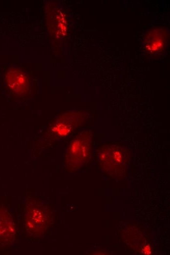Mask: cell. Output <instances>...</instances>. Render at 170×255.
Masks as SVG:
<instances>
[{
    "label": "cell",
    "instance_id": "cell-1",
    "mask_svg": "<svg viewBox=\"0 0 170 255\" xmlns=\"http://www.w3.org/2000/svg\"><path fill=\"white\" fill-rule=\"evenodd\" d=\"M92 149V136L90 130L83 131L73 139L66 151L64 163L71 164V170L82 166L90 158Z\"/></svg>",
    "mask_w": 170,
    "mask_h": 255
},
{
    "label": "cell",
    "instance_id": "cell-2",
    "mask_svg": "<svg viewBox=\"0 0 170 255\" xmlns=\"http://www.w3.org/2000/svg\"><path fill=\"white\" fill-rule=\"evenodd\" d=\"M25 221L27 230L32 233L42 232L47 226L48 222L45 209L41 206L31 205L27 209Z\"/></svg>",
    "mask_w": 170,
    "mask_h": 255
},
{
    "label": "cell",
    "instance_id": "cell-3",
    "mask_svg": "<svg viewBox=\"0 0 170 255\" xmlns=\"http://www.w3.org/2000/svg\"><path fill=\"white\" fill-rule=\"evenodd\" d=\"M83 121L78 115H67L62 119L55 120L53 124V131L58 136H66L78 127Z\"/></svg>",
    "mask_w": 170,
    "mask_h": 255
}]
</instances>
